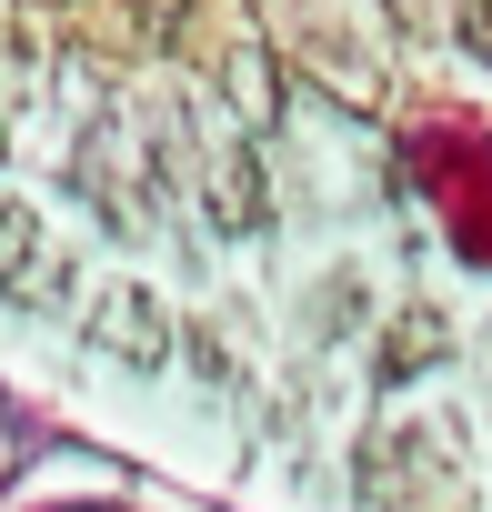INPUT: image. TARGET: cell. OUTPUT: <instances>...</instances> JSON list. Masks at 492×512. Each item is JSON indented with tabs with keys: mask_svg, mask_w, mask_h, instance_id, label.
Wrapping results in <instances>:
<instances>
[{
	"mask_svg": "<svg viewBox=\"0 0 492 512\" xmlns=\"http://www.w3.org/2000/svg\"><path fill=\"white\" fill-rule=\"evenodd\" d=\"M91 352H111V362H131V372H161V362H171V312H161V292H151V282H111V292L91 302Z\"/></svg>",
	"mask_w": 492,
	"mask_h": 512,
	"instance_id": "cell-1",
	"label": "cell"
},
{
	"mask_svg": "<svg viewBox=\"0 0 492 512\" xmlns=\"http://www.w3.org/2000/svg\"><path fill=\"white\" fill-rule=\"evenodd\" d=\"M181 11H191V0H121V21H131V41H141V51H161V41L181 31Z\"/></svg>",
	"mask_w": 492,
	"mask_h": 512,
	"instance_id": "cell-5",
	"label": "cell"
},
{
	"mask_svg": "<svg viewBox=\"0 0 492 512\" xmlns=\"http://www.w3.org/2000/svg\"><path fill=\"white\" fill-rule=\"evenodd\" d=\"M312 322H322V332H352V322H362V282H332V302H322Z\"/></svg>",
	"mask_w": 492,
	"mask_h": 512,
	"instance_id": "cell-6",
	"label": "cell"
},
{
	"mask_svg": "<svg viewBox=\"0 0 492 512\" xmlns=\"http://www.w3.org/2000/svg\"><path fill=\"white\" fill-rule=\"evenodd\" d=\"M0 292H21V302L61 292V262L41 251V211L31 201H0Z\"/></svg>",
	"mask_w": 492,
	"mask_h": 512,
	"instance_id": "cell-2",
	"label": "cell"
},
{
	"mask_svg": "<svg viewBox=\"0 0 492 512\" xmlns=\"http://www.w3.org/2000/svg\"><path fill=\"white\" fill-rule=\"evenodd\" d=\"M201 201H211V221L221 231H262V161L252 151H211V171H201Z\"/></svg>",
	"mask_w": 492,
	"mask_h": 512,
	"instance_id": "cell-3",
	"label": "cell"
},
{
	"mask_svg": "<svg viewBox=\"0 0 492 512\" xmlns=\"http://www.w3.org/2000/svg\"><path fill=\"white\" fill-rule=\"evenodd\" d=\"M432 352H442V312H402V322L382 332V372H392V382H402V372H422Z\"/></svg>",
	"mask_w": 492,
	"mask_h": 512,
	"instance_id": "cell-4",
	"label": "cell"
},
{
	"mask_svg": "<svg viewBox=\"0 0 492 512\" xmlns=\"http://www.w3.org/2000/svg\"><path fill=\"white\" fill-rule=\"evenodd\" d=\"M462 41H472V51L492 61V0H472V11H462Z\"/></svg>",
	"mask_w": 492,
	"mask_h": 512,
	"instance_id": "cell-7",
	"label": "cell"
}]
</instances>
